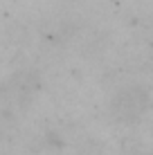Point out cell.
Returning a JSON list of instances; mask_svg holds the SVG:
<instances>
[{
    "instance_id": "obj_1",
    "label": "cell",
    "mask_w": 153,
    "mask_h": 155,
    "mask_svg": "<svg viewBox=\"0 0 153 155\" xmlns=\"http://www.w3.org/2000/svg\"><path fill=\"white\" fill-rule=\"evenodd\" d=\"M149 108V94L142 88H124L113 97L110 110L119 121H135Z\"/></svg>"
}]
</instances>
